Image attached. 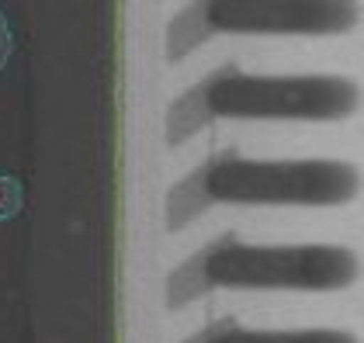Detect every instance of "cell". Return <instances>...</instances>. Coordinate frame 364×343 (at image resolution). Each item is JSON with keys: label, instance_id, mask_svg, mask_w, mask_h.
<instances>
[{"label": "cell", "instance_id": "obj_1", "mask_svg": "<svg viewBox=\"0 0 364 343\" xmlns=\"http://www.w3.org/2000/svg\"><path fill=\"white\" fill-rule=\"evenodd\" d=\"M361 173L336 160H243L219 153L173 184L164 205L170 232L191 226L215 201L247 205H340L354 198Z\"/></svg>", "mask_w": 364, "mask_h": 343}, {"label": "cell", "instance_id": "obj_2", "mask_svg": "<svg viewBox=\"0 0 364 343\" xmlns=\"http://www.w3.org/2000/svg\"><path fill=\"white\" fill-rule=\"evenodd\" d=\"M358 278V254L347 246H250L223 232L184 260L164 288V305L184 309L212 288H302L330 291Z\"/></svg>", "mask_w": 364, "mask_h": 343}, {"label": "cell", "instance_id": "obj_3", "mask_svg": "<svg viewBox=\"0 0 364 343\" xmlns=\"http://www.w3.org/2000/svg\"><path fill=\"white\" fill-rule=\"evenodd\" d=\"M361 90L343 77H257L219 66L167 111V143L181 146L215 118H343Z\"/></svg>", "mask_w": 364, "mask_h": 343}, {"label": "cell", "instance_id": "obj_4", "mask_svg": "<svg viewBox=\"0 0 364 343\" xmlns=\"http://www.w3.org/2000/svg\"><path fill=\"white\" fill-rule=\"evenodd\" d=\"M358 4L333 0H215L181 11L167 25V59H184L215 31H343Z\"/></svg>", "mask_w": 364, "mask_h": 343}, {"label": "cell", "instance_id": "obj_5", "mask_svg": "<svg viewBox=\"0 0 364 343\" xmlns=\"http://www.w3.org/2000/svg\"><path fill=\"white\" fill-rule=\"evenodd\" d=\"M181 343H358V337L340 330H247L236 319H215Z\"/></svg>", "mask_w": 364, "mask_h": 343}, {"label": "cell", "instance_id": "obj_6", "mask_svg": "<svg viewBox=\"0 0 364 343\" xmlns=\"http://www.w3.org/2000/svg\"><path fill=\"white\" fill-rule=\"evenodd\" d=\"M21 208V184L14 177H0V219L18 215Z\"/></svg>", "mask_w": 364, "mask_h": 343}, {"label": "cell", "instance_id": "obj_7", "mask_svg": "<svg viewBox=\"0 0 364 343\" xmlns=\"http://www.w3.org/2000/svg\"><path fill=\"white\" fill-rule=\"evenodd\" d=\"M11 53H14V38H11V28H7V18L0 14V70L7 66Z\"/></svg>", "mask_w": 364, "mask_h": 343}]
</instances>
